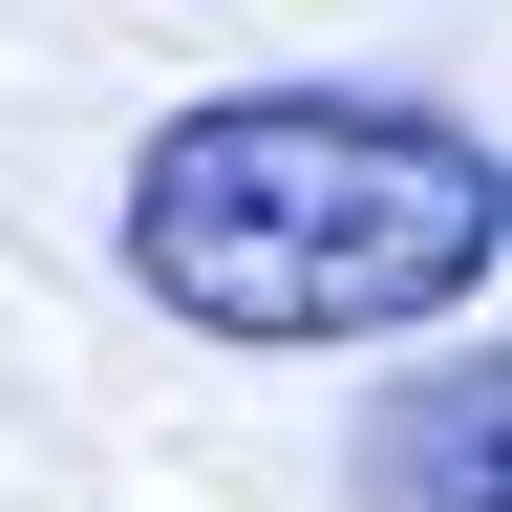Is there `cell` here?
Segmentation results:
<instances>
[{
    "mask_svg": "<svg viewBox=\"0 0 512 512\" xmlns=\"http://www.w3.org/2000/svg\"><path fill=\"white\" fill-rule=\"evenodd\" d=\"M491 256H512V171L427 86H192L128 150V299L256 363L491 320Z\"/></svg>",
    "mask_w": 512,
    "mask_h": 512,
    "instance_id": "cell-1",
    "label": "cell"
},
{
    "mask_svg": "<svg viewBox=\"0 0 512 512\" xmlns=\"http://www.w3.org/2000/svg\"><path fill=\"white\" fill-rule=\"evenodd\" d=\"M363 512H512V363H406L363 406Z\"/></svg>",
    "mask_w": 512,
    "mask_h": 512,
    "instance_id": "cell-2",
    "label": "cell"
}]
</instances>
